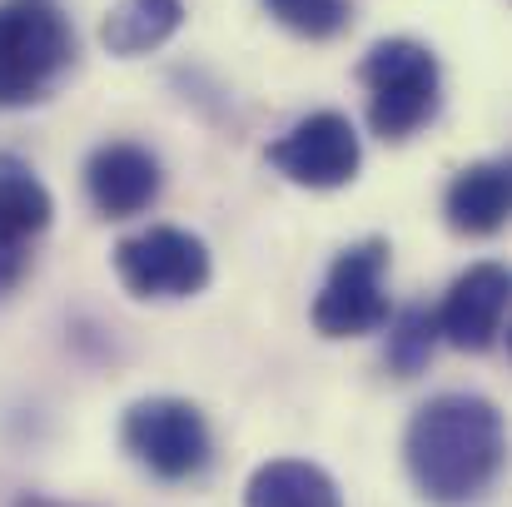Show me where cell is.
Segmentation results:
<instances>
[{"label": "cell", "mask_w": 512, "mask_h": 507, "mask_svg": "<svg viewBox=\"0 0 512 507\" xmlns=\"http://www.w3.org/2000/svg\"><path fill=\"white\" fill-rule=\"evenodd\" d=\"M75 65V30L45 0L0 5V110L35 105Z\"/></svg>", "instance_id": "2"}, {"label": "cell", "mask_w": 512, "mask_h": 507, "mask_svg": "<svg viewBox=\"0 0 512 507\" xmlns=\"http://www.w3.org/2000/svg\"><path fill=\"white\" fill-rule=\"evenodd\" d=\"M179 25H184V0H120L100 20V45L110 55L130 60V55L165 45Z\"/></svg>", "instance_id": "12"}, {"label": "cell", "mask_w": 512, "mask_h": 507, "mask_svg": "<svg viewBox=\"0 0 512 507\" xmlns=\"http://www.w3.org/2000/svg\"><path fill=\"white\" fill-rule=\"evenodd\" d=\"M50 214H55V199L35 179V169L15 155H0V239L25 244L50 229Z\"/></svg>", "instance_id": "13"}, {"label": "cell", "mask_w": 512, "mask_h": 507, "mask_svg": "<svg viewBox=\"0 0 512 507\" xmlns=\"http://www.w3.org/2000/svg\"><path fill=\"white\" fill-rule=\"evenodd\" d=\"M433 348H438V324H433L428 309H403V314L388 324V368H393L398 378L423 373L428 358H433Z\"/></svg>", "instance_id": "14"}, {"label": "cell", "mask_w": 512, "mask_h": 507, "mask_svg": "<svg viewBox=\"0 0 512 507\" xmlns=\"http://www.w3.org/2000/svg\"><path fill=\"white\" fill-rule=\"evenodd\" d=\"M120 438H125V453L150 468L155 478L165 483H184V478H199L209 468V423L194 403L184 398H145L125 413L120 423Z\"/></svg>", "instance_id": "4"}, {"label": "cell", "mask_w": 512, "mask_h": 507, "mask_svg": "<svg viewBox=\"0 0 512 507\" xmlns=\"http://www.w3.org/2000/svg\"><path fill=\"white\" fill-rule=\"evenodd\" d=\"M284 30H294V35H304V40H329V35H339L343 25H348V15H353V5L348 0H259Z\"/></svg>", "instance_id": "15"}, {"label": "cell", "mask_w": 512, "mask_h": 507, "mask_svg": "<svg viewBox=\"0 0 512 507\" xmlns=\"http://www.w3.org/2000/svg\"><path fill=\"white\" fill-rule=\"evenodd\" d=\"M358 80L368 85V125H373L378 140L398 145L438 115V90H443L438 55L428 45L408 40V35L378 40L363 55Z\"/></svg>", "instance_id": "3"}, {"label": "cell", "mask_w": 512, "mask_h": 507, "mask_svg": "<svg viewBox=\"0 0 512 507\" xmlns=\"http://www.w3.org/2000/svg\"><path fill=\"white\" fill-rule=\"evenodd\" d=\"M269 165L279 169L284 179H294V184L339 189V184H348V179L358 174V165H363L358 130H353V120L339 115V110L304 115L284 140L269 145Z\"/></svg>", "instance_id": "7"}, {"label": "cell", "mask_w": 512, "mask_h": 507, "mask_svg": "<svg viewBox=\"0 0 512 507\" xmlns=\"http://www.w3.org/2000/svg\"><path fill=\"white\" fill-rule=\"evenodd\" d=\"M160 160L145 150V145H130V140H115V145H100L85 165V189H90V204L105 214V219H135L145 214L155 199H160Z\"/></svg>", "instance_id": "9"}, {"label": "cell", "mask_w": 512, "mask_h": 507, "mask_svg": "<svg viewBox=\"0 0 512 507\" xmlns=\"http://www.w3.org/2000/svg\"><path fill=\"white\" fill-rule=\"evenodd\" d=\"M15 507H75V503H55V498H30V493H25V498H15Z\"/></svg>", "instance_id": "17"}, {"label": "cell", "mask_w": 512, "mask_h": 507, "mask_svg": "<svg viewBox=\"0 0 512 507\" xmlns=\"http://www.w3.org/2000/svg\"><path fill=\"white\" fill-rule=\"evenodd\" d=\"M115 274L135 299H189L209 284V249L189 229L155 224L135 239H120Z\"/></svg>", "instance_id": "6"}, {"label": "cell", "mask_w": 512, "mask_h": 507, "mask_svg": "<svg viewBox=\"0 0 512 507\" xmlns=\"http://www.w3.org/2000/svg\"><path fill=\"white\" fill-rule=\"evenodd\" d=\"M244 507H343V503L334 478L324 468H314L304 458H274V463H264L249 478Z\"/></svg>", "instance_id": "11"}, {"label": "cell", "mask_w": 512, "mask_h": 507, "mask_svg": "<svg viewBox=\"0 0 512 507\" xmlns=\"http://www.w3.org/2000/svg\"><path fill=\"white\" fill-rule=\"evenodd\" d=\"M20 274H25V244L0 239V289H10Z\"/></svg>", "instance_id": "16"}, {"label": "cell", "mask_w": 512, "mask_h": 507, "mask_svg": "<svg viewBox=\"0 0 512 507\" xmlns=\"http://www.w3.org/2000/svg\"><path fill=\"white\" fill-rule=\"evenodd\" d=\"M508 204H512V179L503 160H478V165L458 169V179L448 184V199H443V214H448V229L458 234H498L508 224Z\"/></svg>", "instance_id": "10"}, {"label": "cell", "mask_w": 512, "mask_h": 507, "mask_svg": "<svg viewBox=\"0 0 512 507\" xmlns=\"http://www.w3.org/2000/svg\"><path fill=\"white\" fill-rule=\"evenodd\" d=\"M383 274H388V244L383 239H363L348 244L319 299H314V329L324 338H363L373 329H383L388 314V294H383Z\"/></svg>", "instance_id": "5"}, {"label": "cell", "mask_w": 512, "mask_h": 507, "mask_svg": "<svg viewBox=\"0 0 512 507\" xmlns=\"http://www.w3.org/2000/svg\"><path fill=\"white\" fill-rule=\"evenodd\" d=\"M508 319V269L503 264H473L468 274L453 279V289L443 294V309L433 314L438 338H448L463 353H483L493 348Z\"/></svg>", "instance_id": "8"}, {"label": "cell", "mask_w": 512, "mask_h": 507, "mask_svg": "<svg viewBox=\"0 0 512 507\" xmlns=\"http://www.w3.org/2000/svg\"><path fill=\"white\" fill-rule=\"evenodd\" d=\"M403 463L428 503H473L503 468V413L478 393H438L413 413Z\"/></svg>", "instance_id": "1"}]
</instances>
